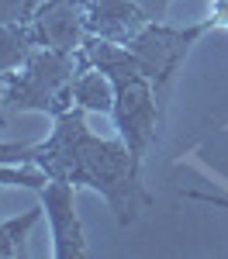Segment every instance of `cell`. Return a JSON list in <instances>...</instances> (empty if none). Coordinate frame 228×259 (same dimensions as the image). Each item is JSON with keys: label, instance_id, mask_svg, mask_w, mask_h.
Here are the masks:
<instances>
[{"label": "cell", "instance_id": "cell-1", "mask_svg": "<svg viewBox=\"0 0 228 259\" xmlns=\"http://www.w3.org/2000/svg\"><path fill=\"white\" fill-rule=\"evenodd\" d=\"M24 162H35L49 177H62L69 183L97 190L114 211L118 225H135L152 207V197L145 194L139 173L142 156H135L121 135L97 139L86 128L83 107H69L56 114V132L49 135V142L31 145Z\"/></svg>", "mask_w": 228, "mask_h": 259}, {"label": "cell", "instance_id": "cell-2", "mask_svg": "<svg viewBox=\"0 0 228 259\" xmlns=\"http://www.w3.org/2000/svg\"><path fill=\"white\" fill-rule=\"evenodd\" d=\"M80 56L101 73H107V80L114 83V107H111L114 128L135 156H145L149 142L156 139V124L163 121V111L156 100V87L142 69L139 56L128 45L104 38H86Z\"/></svg>", "mask_w": 228, "mask_h": 259}, {"label": "cell", "instance_id": "cell-3", "mask_svg": "<svg viewBox=\"0 0 228 259\" xmlns=\"http://www.w3.org/2000/svg\"><path fill=\"white\" fill-rule=\"evenodd\" d=\"M80 69L76 52H59L38 45L14 73H7L4 111H45L62 114L73 104V76Z\"/></svg>", "mask_w": 228, "mask_h": 259}, {"label": "cell", "instance_id": "cell-4", "mask_svg": "<svg viewBox=\"0 0 228 259\" xmlns=\"http://www.w3.org/2000/svg\"><path fill=\"white\" fill-rule=\"evenodd\" d=\"M214 21H204V24H190V28H166L159 21H149L135 38L128 41V49L139 56L142 69L149 73V80L156 87V100H159V111H166V100H169V90H173V80L184 66L190 45L201 38L204 31H211Z\"/></svg>", "mask_w": 228, "mask_h": 259}, {"label": "cell", "instance_id": "cell-5", "mask_svg": "<svg viewBox=\"0 0 228 259\" xmlns=\"http://www.w3.org/2000/svg\"><path fill=\"white\" fill-rule=\"evenodd\" d=\"M38 194H41L49 228H52L56 259L86 256V239H83V225H80V214H76V183H69L62 177H49V183Z\"/></svg>", "mask_w": 228, "mask_h": 259}, {"label": "cell", "instance_id": "cell-6", "mask_svg": "<svg viewBox=\"0 0 228 259\" xmlns=\"http://www.w3.org/2000/svg\"><path fill=\"white\" fill-rule=\"evenodd\" d=\"M83 11H86V0H41L35 14L28 18L35 45L59 49V52H80L86 41Z\"/></svg>", "mask_w": 228, "mask_h": 259}, {"label": "cell", "instance_id": "cell-7", "mask_svg": "<svg viewBox=\"0 0 228 259\" xmlns=\"http://www.w3.org/2000/svg\"><path fill=\"white\" fill-rule=\"evenodd\" d=\"M149 21L152 18L135 0H86V11H83L86 38H104L118 45H128Z\"/></svg>", "mask_w": 228, "mask_h": 259}, {"label": "cell", "instance_id": "cell-8", "mask_svg": "<svg viewBox=\"0 0 228 259\" xmlns=\"http://www.w3.org/2000/svg\"><path fill=\"white\" fill-rule=\"evenodd\" d=\"M76 59H80V69L73 76V104L83 111H111L114 107V83L107 80V73L90 66L80 52H76Z\"/></svg>", "mask_w": 228, "mask_h": 259}, {"label": "cell", "instance_id": "cell-9", "mask_svg": "<svg viewBox=\"0 0 228 259\" xmlns=\"http://www.w3.org/2000/svg\"><path fill=\"white\" fill-rule=\"evenodd\" d=\"M28 149H31L28 142L0 145V187H31V190H41L49 183V173H41V169H18V162H24Z\"/></svg>", "mask_w": 228, "mask_h": 259}, {"label": "cell", "instance_id": "cell-10", "mask_svg": "<svg viewBox=\"0 0 228 259\" xmlns=\"http://www.w3.org/2000/svg\"><path fill=\"white\" fill-rule=\"evenodd\" d=\"M35 49H38V45H35V35H31V28H28V21L0 24V76H4V73H14Z\"/></svg>", "mask_w": 228, "mask_h": 259}, {"label": "cell", "instance_id": "cell-11", "mask_svg": "<svg viewBox=\"0 0 228 259\" xmlns=\"http://www.w3.org/2000/svg\"><path fill=\"white\" fill-rule=\"evenodd\" d=\"M41 211H45V207H41ZM41 211H38V207H31V211L18 214V218L0 221V256H18L21 245H24V239H28L31 228L38 225Z\"/></svg>", "mask_w": 228, "mask_h": 259}, {"label": "cell", "instance_id": "cell-12", "mask_svg": "<svg viewBox=\"0 0 228 259\" xmlns=\"http://www.w3.org/2000/svg\"><path fill=\"white\" fill-rule=\"evenodd\" d=\"M139 4L145 7V14H149L152 21H159L166 14V7H169V0H139Z\"/></svg>", "mask_w": 228, "mask_h": 259}, {"label": "cell", "instance_id": "cell-13", "mask_svg": "<svg viewBox=\"0 0 228 259\" xmlns=\"http://www.w3.org/2000/svg\"><path fill=\"white\" fill-rule=\"evenodd\" d=\"M184 197L204 200V204H211V207H225V211H228V197H211V194H201V190H184Z\"/></svg>", "mask_w": 228, "mask_h": 259}]
</instances>
